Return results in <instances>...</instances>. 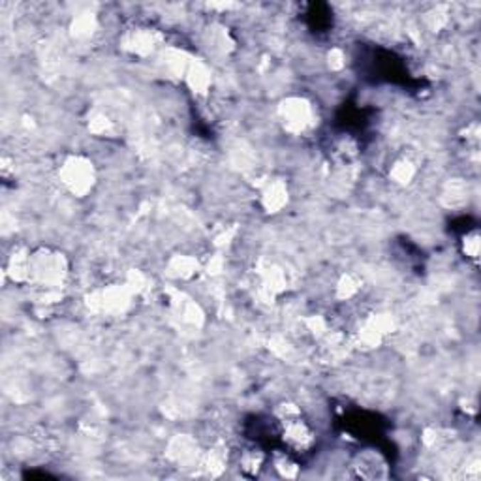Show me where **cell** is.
Returning <instances> with one entry per match:
<instances>
[{"instance_id": "cell-1", "label": "cell", "mask_w": 481, "mask_h": 481, "mask_svg": "<svg viewBox=\"0 0 481 481\" xmlns=\"http://www.w3.org/2000/svg\"><path fill=\"white\" fill-rule=\"evenodd\" d=\"M278 430L284 445L290 453H309L316 444V433L309 421H305L303 413L292 404H284L282 412L278 413Z\"/></svg>"}, {"instance_id": "cell-2", "label": "cell", "mask_w": 481, "mask_h": 481, "mask_svg": "<svg viewBox=\"0 0 481 481\" xmlns=\"http://www.w3.org/2000/svg\"><path fill=\"white\" fill-rule=\"evenodd\" d=\"M64 278H66V263L60 254H53V252L31 254L28 282L53 292L64 282Z\"/></svg>"}, {"instance_id": "cell-3", "label": "cell", "mask_w": 481, "mask_h": 481, "mask_svg": "<svg viewBox=\"0 0 481 481\" xmlns=\"http://www.w3.org/2000/svg\"><path fill=\"white\" fill-rule=\"evenodd\" d=\"M58 177L66 186V190L73 196H85L92 190L96 183L95 166L90 160L83 157H72L64 162L63 169L58 171Z\"/></svg>"}, {"instance_id": "cell-4", "label": "cell", "mask_w": 481, "mask_h": 481, "mask_svg": "<svg viewBox=\"0 0 481 481\" xmlns=\"http://www.w3.org/2000/svg\"><path fill=\"white\" fill-rule=\"evenodd\" d=\"M312 117V107L303 98H290L280 105V119L290 132H305L310 128Z\"/></svg>"}, {"instance_id": "cell-5", "label": "cell", "mask_w": 481, "mask_h": 481, "mask_svg": "<svg viewBox=\"0 0 481 481\" xmlns=\"http://www.w3.org/2000/svg\"><path fill=\"white\" fill-rule=\"evenodd\" d=\"M262 201L269 213H277L278 209H282L284 204L288 201V189H286V184L280 183V181L267 184L262 192Z\"/></svg>"}, {"instance_id": "cell-6", "label": "cell", "mask_w": 481, "mask_h": 481, "mask_svg": "<svg viewBox=\"0 0 481 481\" xmlns=\"http://www.w3.org/2000/svg\"><path fill=\"white\" fill-rule=\"evenodd\" d=\"M357 476L366 477V480H374V477H384L386 476V465H384L382 457H378L376 453H363L357 459L356 466Z\"/></svg>"}, {"instance_id": "cell-7", "label": "cell", "mask_w": 481, "mask_h": 481, "mask_svg": "<svg viewBox=\"0 0 481 481\" xmlns=\"http://www.w3.org/2000/svg\"><path fill=\"white\" fill-rule=\"evenodd\" d=\"M265 465V457L260 453V450H246L243 451V455H240V468L245 470V474L248 476H258L260 470Z\"/></svg>"}, {"instance_id": "cell-8", "label": "cell", "mask_w": 481, "mask_h": 481, "mask_svg": "<svg viewBox=\"0 0 481 481\" xmlns=\"http://www.w3.org/2000/svg\"><path fill=\"white\" fill-rule=\"evenodd\" d=\"M462 252L465 256L472 262H477V254H480V236H477V230L468 231L462 239Z\"/></svg>"}, {"instance_id": "cell-9", "label": "cell", "mask_w": 481, "mask_h": 481, "mask_svg": "<svg viewBox=\"0 0 481 481\" xmlns=\"http://www.w3.org/2000/svg\"><path fill=\"white\" fill-rule=\"evenodd\" d=\"M412 177L413 168L408 160H401V162L395 164V168H393V179H395L397 183H408Z\"/></svg>"}]
</instances>
